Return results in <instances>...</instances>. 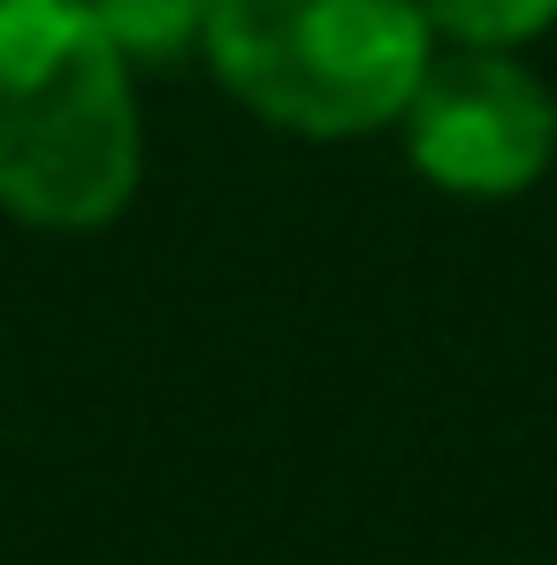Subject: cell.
<instances>
[{
    "instance_id": "3",
    "label": "cell",
    "mask_w": 557,
    "mask_h": 565,
    "mask_svg": "<svg viewBox=\"0 0 557 565\" xmlns=\"http://www.w3.org/2000/svg\"><path fill=\"white\" fill-rule=\"evenodd\" d=\"M405 153L436 191L512 199L550 169L557 107L504 46H465L443 62L428 54L405 99Z\"/></svg>"
},
{
    "instance_id": "4",
    "label": "cell",
    "mask_w": 557,
    "mask_h": 565,
    "mask_svg": "<svg viewBox=\"0 0 557 565\" xmlns=\"http://www.w3.org/2000/svg\"><path fill=\"white\" fill-rule=\"evenodd\" d=\"M93 15L122 46V62H176L191 46H206L214 0H93Z\"/></svg>"
},
{
    "instance_id": "1",
    "label": "cell",
    "mask_w": 557,
    "mask_h": 565,
    "mask_svg": "<svg viewBox=\"0 0 557 565\" xmlns=\"http://www.w3.org/2000/svg\"><path fill=\"white\" fill-rule=\"evenodd\" d=\"M130 191L138 99L93 0H0V206L46 230H93Z\"/></svg>"
},
{
    "instance_id": "2",
    "label": "cell",
    "mask_w": 557,
    "mask_h": 565,
    "mask_svg": "<svg viewBox=\"0 0 557 565\" xmlns=\"http://www.w3.org/2000/svg\"><path fill=\"white\" fill-rule=\"evenodd\" d=\"M428 54L420 0H214L206 15L214 77L306 138H360L405 115Z\"/></svg>"
},
{
    "instance_id": "5",
    "label": "cell",
    "mask_w": 557,
    "mask_h": 565,
    "mask_svg": "<svg viewBox=\"0 0 557 565\" xmlns=\"http://www.w3.org/2000/svg\"><path fill=\"white\" fill-rule=\"evenodd\" d=\"M420 8L459 46H519L557 23V0H420Z\"/></svg>"
}]
</instances>
